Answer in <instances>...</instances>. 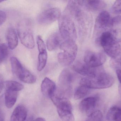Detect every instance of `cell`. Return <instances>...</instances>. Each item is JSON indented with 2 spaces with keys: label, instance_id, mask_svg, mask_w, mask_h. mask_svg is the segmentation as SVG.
Listing matches in <instances>:
<instances>
[{
  "label": "cell",
  "instance_id": "obj_1",
  "mask_svg": "<svg viewBox=\"0 0 121 121\" xmlns=\"http://www.w3.org/2000/svg\"><path fill=\"white\" fill-rule=\"evenodd\" d=\"M114 78L107 73L101 67L98 70L94 77L82 78L80 81V85L86 87L89 89H102L109 88L113 85Z\"/></svg>",
  "mask_w": 121,
  "mask_h": 121
},
{
  "label": "cell",
  "instance_id": "obj_2",
  "mask_svg": "<svg viewBox=\"0 0 121 121\" xmlns=\"http://www.w3.org/2000/svg\"><path fill=\"white\" fill-rule=\"evenodd\" d=\"M59 48L63 51L60 52L57 56L60 64L64 66L72 64L77 54L78 47L75 42L63 40Z\"/></svg>",
  "mask_w": 121,
  "mask_h": 121
},
{
  "label": "cell",
  "instance_id": "obj_3",
  "mask_svg": "<svg viewBox=\"0 0 121 121\" xmlns=\"http://www.w3.org/2000/svg\"><path fill=\"white\" fill-rule=\"evenodd\" d=\"M60 33L63 40L75 42L77 32L75 24L69 16L64 13L59 19Z\"/></svg>",
  "mask_w": 121,
  "mask_h": 121
},
{
  "label": "cell",
  "instance_id": "obj_4",
  "mask_svg": "<svg viewBox=\"0 0 121 121\" xmlns=\"http://www.w3.org/2000/svg\"><path fill=\"white\" fill-rule=\"evenodd\" d=\"M99 40L105 53L112 58L116 59L121 54L120 45L113 38L110 31L102 33Z\"/></svg>",
  "mask_w": 121,
  "mask_h": 121
},
{
  "label": "cell",
  "instance_id": "obj_5",
  "mask_svg": "<svg viewBox=\"0 0 121 121\" xmlns=\"http://www.w3.org/2000/svg\"><path fill=\"white\" fill-rule=\"evenodd\" d=\"M30 23L28 19L22 20L18 24L17 29L21 43L27 48L32 49L35 47V42Z\"/></svg>",
  "mask_w": 121,
  "mask_h": 121
},
{
  "label": "cell",
  "instance_id": "obj_6",
  "mask_svg": "<svg viewBox=\"0 0 121 121\" xmlns=\"http://www.w3.org/2000/svg\"><path fill=\"white\" fill-rule=\"evenodd\" d=\"M10 61L13 73L21 81L28 84H34L36 82L35 76L24 67L16 58L12 57Z\"/></svg>",
  "mask_w": 121,
  "mask_h": 121
},
{
  "label": "cell",
  "instance_id": "obj_7",
  "mask_svg": "<svg viewBox=\"0 0 121 121\" xmlns=\"http://www.w3.org/2000/svg\"><path fill=\"white\" fill-rule=\"evenodd\" d=\"M73 80L74 75L69 70L65 69L62 71L58 80V95L64 97V95L69 96L70 94Z\"/></svg>",
  "mask_w": 121,
  "mask_h": 121
},
{
  "label": "cell",
  "instance_id": "obj_8",
  "mask_svg": "<svg viewBox=\"0 0 121 121\" xmlns=\"http://www.w3.org/2000/svg\"><path fill=\"white\" fill-rule=\"evenodd\" d=\"M61 16V11L58 8L48 9L40 13L37 20L41 25H47L59 20Z\"/></svg>",
  "mask_w": 121,
  "mask_h": 121
},
{
  "label": "cell",
  "instance_id": "obj_9",
  "mask_svg": "<svg viewBox=\"0 0 121 121\" xmlns=\"http://www.w3.org/2000/svg\"><path fill=\"white\" fill-rule=\"evenodd\" d=\"M106 59V56L103 53L88 50L85 53L83 61L90 67L95 68L101 67Z\"/></svg>",
  "mask_w": 121,
  "mask_h": 121
},
{
  "label": "cell",
  "instance_id": "obj_10",
  "mask_svg": "<svg viewBox=\"0 0 121 121\" xmlns=\"http://www.w3.org/2000/svg\"><path fill=\"white\" fill-rule=\"evenodd\" d=\"M37 45L39 51L38 70L42 71L45 67L48 59V54L46 45L40 36H38L36 38Z\"/></svg>",
  "mask_w": 121,
  "mask_h": 121
},
{
  "label": "cell",
  "instance_id": "obj_11",
  "mask_svg": "<svg viewBox=\"0 0 121 121\" xmlns=\"http://www.w3.org/2000/svg\"><path fill=\"white\" fill-rule=\"evenodd\" d=\"M74 71L87 78H92L94 76L97 67L92 68L86 64L84 61H77L73 65Z\"/></svg>",
  "mask_w": 121,
  "mask_h": 121
},
{
  "label": "cell",
  "instance_id": "obj_12",
  "mask_svg": "<svg viewBox=\"0 0 121 121\" xmlns=\"http://www.w3.org/2000/svg\"><path fill=\"white\" fill-rule=\"evenodd\" d=\"M112 18L107 11H102L97 17L95 21V28L96 31L103 30L111 26Z\"/></svg>",
  "mask_w": 121,
  "mask_h": 121
},
{
  "label": "cell",
  "instance_id": "obj_13",
  "mask_svg": "<svg viewBox=\"0 0 121 121\" xmlns=\"http://www.w3.org/2000/svg\"><path fill=\"white\" fill-rule=\"evenodd\" d=\"M98 101V98L96 97H90L85 99L80 103V110L82 113L89 116L95 111Z\"/></svg>",
  "mask_w": 121,
  "mask_h": 121
},
{
  "label": "cell",
  "instance_id": "obj_14",
  "mask_svg": "<svg viewBox=\"0 0 121 121\" xmlns=\"http://www.w3.org/2000/svg\"><path fill=\"white\" fill-rule=\"evenodd\" d=\"M41 89L43 95L50 99L56 92V85L52 80L45 77L42 82Z\"/></svg>",
  "mask_w": 121,
  "mask_h": 121
},
{
  "label": "cell",
  "instance_id": "obj_15",
  "mask_svg": "<svg viewBox=\"0 0 121 121\" xmlns=\"http://www.w3.org/2000/svg\"><path fill=\"white\" fill-rule=\"evenodd\" d=\"M62 37L59 32H55L51 34L46 41V46L49 51H53L59 47L62 43Z\"/></svg>",
  "mask_w": 121,
  "mask_h": 121
},
{
  "label": "cell",
  "instance_id": "obj_16",
  "mask_svg": "<svg viewBox=\"0 0 121 121\" xmlns=\"http://www.w3.org/2000/svg\"><path fill=\"white\" fill-rule=\"evenodd\" d=\"M80 2L82 6L91 11L100 10L106 6V3L102 0H80Z\"/></svg>",
  "mask_w": 121,
  "mask_h": 121
},
{
  "label": "cell",
  "instance_id": "obj_17",
  "mask_svg": "<svg viewBox=\"0 0 121 121\" xmlns=\"http://www.w3.org/2000/svg\"><path fill=\"white\" fill-rule=\"evenodd\" d=\"M27 111L22 105L18 106L15 108L11 115V121H25L27 118Z\"/></svg>",
  "mask_w": 121,
  "mask_h": 121
},
{
  "label": "cell",
  "instance_id": "obj_18",
  "mask_svg": "<svg viewBox=\"0 0 121 121\" xmlns=\"http://www.w3.org/2000/svg\"><path fill=\"white\" fill-rule=\"evenodd\" d=\"M6 39L9 49H14L17 46V36L16 31L13 28L10 27L8 29L6 33Z\"/></svg>",
  "mask_w": 121,
  "mask_h": 121
},
{
  "label": "cell",
  "instance_id": "obj_19",
  "mask_svg": "<svg viewBox=\"0 0 121 121\" xmlns=\"http://www.w3.org/2000/svg\"><path fill=\"white\" fill-rule=\"evenodd\" d=\"M17 92L6 90L5 94V104L7 108H12L16 102L17 98Z\"/></svg>",
  "mask_w": 121,
  "mask_h": 121
},
{
  "label": "cell",
  "instance_id": "obj_20",
  "mask_svg": "<svg viewBox=\"0 0 121 121\" xmlns=\"http://www.w3.org/2000/svg\"><path fill=\"white\" fill-rule=\"evenodd\" d=\"M106 118L109 121H121V108L117 106L111 107L107 112Z\"/></svg>",
  "mask_w": 121,
  "mask_h": 121
},
{
  "label": "cell",
  "instance_id": "obj_21",
  "mask_svg": "<svg viewBox=\"0 0 121 121\" xmlns=\"http://www.w3.org/2000/svg\"><path fill=\"white\" fill-rule=\"evenodd\" d=\"M57 113L63 121H74V118L72 110L57 108Z\"/></svg>",
  "mask_w": 121,
  "mask_h": 121
},
{
  "label": "cell",
  "instance_id": "obj_22",
  "mask_svg": "<svg viewBox=\"0 0 121 121\" xmlns=\"http://www.w3.org/2000/svg\"><path fill=\"white\" fill-rule=\"evenodd\" d=\"M89 90L90 89L85 86L80 85L75 92L74 94L75 99L78 100L84 98L88 94Z\"/></svg>",
  "mask_w": 121,
  "mask_h": 121
},
{
  "label": "cell",
  "instance_id": "obj_23",
  "mask_svg": "<svg viewBox=\"0 0 121 121\" xmlns=\"http://www.w3.org/2000/svg\"><path fill=\"white\" fill-rule=\"evenodd\" d=\"M6 90L18 92L23 89V85L20 83L13 81H7L5 82Z\"/></svg>",
  "mask_w": 121,
  "mask_h": 121
},
{
  "label": "cell",
  "instance_id": "obj_24",
  "mask_svg": "<svg viewBox=\"0 0 121 121\" xmlns=\"http://www.w3.org/2000/svg\"><path fill=\"white\" fill-rule=\"evenodd\" d=\"M88 116L86 121H102L103 119V114L99 110L95 111Z\"/></svg>",
  "mask_w": 121,
  "mask_h": 121
},
{
  "label": "cell",
  "instance_id": "obj_25",
  "mask_svg": "<svg viewBox=\"0 0 121 121\" xmlns=\"http://www.w3.org/2000/svg\"><path fill=\"white\" fill-rule=\"evenodd\" d=\"M8 45L5 43L0 44V55L4 60L8 57L9 54V50Z\"/></svg>",
  "mask_w": 121,
  "mask_h": 121
},
{
  "label": "cell",
  "instance_id": "obj_26",
  "mask_svg": "<svg viewBox=\"0 0 121 121\" xmlns=\"http://www.w3.org/2000/svg\"><path fill=\"white\" fill-rule=\"evenodd\" d=\"M112 37L117 42H121V28L114 29L110 31Z\"/></svg>",
  "mask_w": 121,
  "mask_h": 121
},
{
  "label": "cell",
  "instance_id": "obj_27",
  "mask_svg": "<svg viewBox=\"0 0 121 121\" xmlns=\"http://www.w3.org/2000/svg\"><path fill=\"white\" fill-rule=\"evenodd\" d=\"M112 11L117 14L121 13V0H117L115 1L112 8Z\"/></svg>",
  "mask_w": 121,
  "mask_h": 121
},
{
  "label": "cell",
  "instance_id": "obj_28",
  "mask_svg": "<svg viewBox=\"0 0 121 121\" xmlns=\"http://www.w3.org/2000/svg\"><path fill=\"white\" fill-rule=\"evenodd\" d=\"M121 23V16H117L112 18L111 20V27Z\"/></svg>",
  "mask_w": 121,
  "mask_h": 121
},
{
  "label": "cell",
  "instance_id": "obj_29",
  "mask_svg": "<svg viewBox=\"0 0 121 121\" xmlns=\"http://www.w3.org/2000/svg\"><path fill=\"white\" fill-rule=\"evenodd\" d=\"M6 15L4 11L0 10V25L3 24L6 21Z\"/></svg>",
  "mask_w": 121,
  "mask_h": 121
},
{
  "label": "cell",
  "instance_id": "obj_30",
  "mask_svg": "<svg viewBox=\"0 0 121 121\" xmlns=\"http://www.w3.org/2000/svg\"><path fill=\"white\" fill-rule=\"evenodd\" d=\"M116 73L118 79L121 85V69L116 67Z\"/></svg>",
  "mask_w": 121,
  "mask_h": 121
},
{
  "label": "cell",
  "instance_id": "obj_31",
  "mask_svg": "<svg viewBox=\"0 0 121 121\" xmlns=\"http://www.w3.org/2000/svg\"><path fill=\"white\" fill-rule=\"evenodd\" d=\"M4 85V82L3 79L2 77L0 75V94L3 90Z\"/></svg>",
  "mask_w": 121,
  "mask_h": 121
},
{
  "label": "cell",
  "instance_id": "obj_32",
  "mask_svg": "<svg viewBox=\"0 0 121 121\" xmlns=\"http://www.w3.org/2000/svg\"><path fill=\"white\" fill-rule=\"evenodd\" d=\"M4 114L1 110H0V121H4Z\"/></svg>",
  "mask_w": 121,
  "mask_h": 121
},
{
  "label": "cell",
  "instance_id": "obj_33",
  "mask_svg": "<svg viewBox=\"0 0 121 121\" xmlns=\"http://www.w3.org/2000/svg\"><path fill=\"white\" fill-rule=\"evenodd\" d=\"M118 57V59H117L116 61V63L121 64V54H120Z\"/></svg>",
  "mask_w": 121,
  "mask_h": 121
},
{
  "label": "cell",
  "instance_id": "obj_34",
  "mask_svg": "<svg viewBox=\"0 0 121 121\" xmlns=\"http://www.w3.org/2000/svg\"><path fill=\"white\" fill-rule=\"evenodd\" d=\"M33 121H46L44 119L42 118H38L36 119L35 120Z\"/></svg>",
  "mask_w": 121,
  "mask_h": 121
},
{
  "label": "cell",
  "instance_id": "obj_35",
  "mask_svg": "<svg viewBox=\"0 0 121 121\" xmlns=\"http://www.w3.org/2000/svg\"><path fill=\"white\" fill-rule=\"evenodd\" d=\"M33 118L32 117H30L27 119L25 121H33Z\"/></svg>",
  "mask_w": 121,
  "mask_h": 121
},
{
  "label": "cell",
  "instance_id": "obj_36",
  "mask_svg": "<svg viewBox=\"0 0 121 121\" xmlns=\"http://www.w3.org/2000/svg\"><path fill=\"white\" fill-rule=\"evenodd\" d=\"M115 67H118V68H120L121 69V64H117V63H115Z\"/></svg>",
  "mask_w": 121,
  "mask_h": 121
},
{
  "label": "cell",
  "instance_id": "obj_37",
  "mask_svg": "<svg viewBox=\"0 0 121 121\" xmlns=\"http://www.w3.org/2000/svg\"><path fill=\"white\" fill-rule=\"evenodd\" d=\"M3 60V58H2V57H1V56L0 55V64L1 62H2Z\"/></svg>",
  "mask_w": 121,
  "mask_h": 121
},
{
  "label": "cell",
  "instance_id": "obj_38",
  "mask_svg": "<svg viewBox=\"0 0 121 121\" xmlns=\"http://www.w3.org/2000/svg\"><path fill=\"white\" fill-rule=\"evenodd\" d=\"M3 1H4L0 0V3H1V2H3Z\"/></svg>",
  "mask_w": 121,
  "mask_h": 121
}]
</instances>
